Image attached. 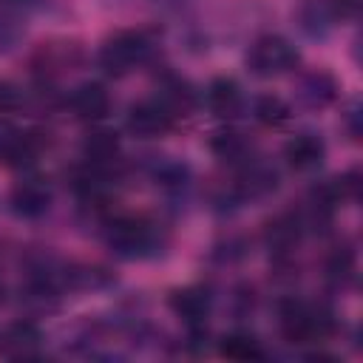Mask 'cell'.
Wrapping results in <instances>:
<instances>
[{
    "label": "cell",
    "mask_w": 363,
    "mask_h": 363,
    "mask_svg": "<svg viewBox=\"0 0 363 363\" xmlns=\"http://www.w3.org/2000/svg\"><path fill=\"white\" fill-rule=\"evenodd\" d=\"M105 241L122 258H145L159 247V230L145 216H116L108 224Z\"/></svg>",
    "instance_id": "obj_2"
},
{
    "label": "cell",
    "mask_w": 363,
    "mask_h": 363,
    "mask_svg": "<svg viewBox=\"0 0 363 363\" xmlns=\"http://www.w3.org/2000/svg\"><path fill=\"white\" fill-rule=\"evenodd\" d=\"M43 142L31 130H6L0 136V164L6 167H28L37 162Z\"/></svg>",
    "instance_id": "obj_9"
},
{
    "label": "cell",
    "mask_w": 363,
    "mask_h": 363,
    "mask_svg": "<svg viewBox=\"0 0 363 363\" xmlns=\"http://www.w3.org/2000/svg\"><path fill=\"white\" fill-rule=\"evenodd\" d=\"M221 354L230 357V360H238V363H247V360H261L264 357V346L247 335V332H233L221 340Z\"/></svg>",
    "instance_id": "obj_19"
},
{
    "label": "cell",
    "mask_w": 363,
    "mask_h": 363,
    "mask_svg": "<svg viewBox=\"0 0 363 363\" xmlns=\"http://www.w3.org/2000/svg\"><path fill=\"white\" fill-rule=\"evenodd\" d=\"M71 65H77V45H71V43H48L37 54V68L43 74L71 71Z\"/></svg>",
    "instance_id": "obj_18"
},
{
    "label": "cell",
    "mask_w": 363,
    "mask_h": 363,
    "mask_svg": "<svg viewBox=\"0 0 363 363\" xmlns=\"http://www.w3.org/2000/svg\"><path fill=\"white\" fill-rule=\"evenodd\" d=\"M156 99H159V105L176 122L184 119V116H190L196 111V102H199L196 88L187 79H182V77H164L162 85H159V91H156Z\"/></svg>",
    "instance_id": "obj_12"
},
{
    "label": "cell",
    "mask_w": 363,
    "mask_h": 363,
    "mask_svg": "<svg viewBox=\"0 0 363 363\" xmlns=\"http://www.w3.org/2000/svg\"><path fill=\"white\" fill-rule=\"evenodd\" d=\"M335 91H337L335 79H332L329 74H323V71H315V74H309V77L303 79V96H306L312 105H326V102H332V99H335Z\"/></svg>",
    "instance_id": "obj_21"
},
{
    "label": "cell",
    "mask_w": 363,
    "mask_h": 363,
    "mask_svg": "<svg viewBox=\"0 0 363 363\" xmlns=\"http://www.w3.org/2000/svg\"><path fill=\"white\" fill-rule=\"evenodd\" d=\"M284 159L292 170L298 173H312L323 164L326 159V145L318 133H309V130H301L295 133L286 145H284Z\"/></svg>",
    "instance_id": "obj_8"
},
{
    "label": "cell",
    "mask_w": 363,
    "mask_h": 363,
    "mask_svg": "<svg viewBox=\"0 0 363 363\" xmlns=\"http://www.w3.org/2000/svg\"><path fill=\"white\" fill-rule=\"evenodd\" d=\"M14 40H17V26H14V20L6 17V14H0V48H9Z\"/></svg>",
    "instance_id": "obj_24"
},
{
    "label": "cell",
    "mask_w": 363,
    "mask_h": 363,
    "mask_svg": "<svg viewBox=\"0 0 363 363\" xmlns=\"http://www.w3.org/2000/svg\"><path fill=\"white\" fill-rule=\"evenodd\" d=\"M210 150L221 159V162H235L244 164L250 159V142L244 133L238 130H216L210 139Z\"/></svg>",
    "instance_id": "obj_17"
},
{
    "label": "cell",
    "mask_w": 363,
    "mask_h": 363,
    "mask_svg": "<svg viewBox=\"0 0 363 363\" xmlns=\"http://www.w3.org/2000/svg\"><path fill=\"white\" fill-rule=\"evenodd\" d=\"M0 352L6 357H17V360H26V357H40L43 354V332L28 323V320H17L11 323L3 337H0Z\"/></svg>",
    "instance_id": "obj_11"
},
{
    "label": "cell",
    "mask_w": 363,
    "mask_h": 363,
    "mask_svg": "<svg viewBox=\"0 0 363 363\" xmlns=\"http://www.w3.org/2000/svg\"><path fill=\"white\" fill-rule=\"evenodd\" d=\"M298 48L281 34H264L247 51V68L261 79L289 74L298 65Z\"/></svg>",
    "instance_id": "obj_4"
},
{
    "label": "cell",
    "mask_w": 363,
    "mask_h": 363,
    "mask_svg": "<svg viewBox=\"0 0 363 363\" xmlns=\"http://www.w3.org/2000/svg\"><path fill=\"white\" fill-rule=\"evenodd\" d=\"M275 184H278V176H275L272 167H267L261 162H252V159L244 162V170H241V179H238V193L244 199L247 196L250 199H261V196L272 193Z\"/></svg>",
    "instance_id": "obj_16"
},
{
    "label": "cell",
    "mask_w": 363,
    "mask_h": 363,
    "mask_svg": "<svg viewBox=\"0 0 363 363\" xmlns=\"http://www.w3.org/2000/svg\"><path fill=\"white\" fill-rule=\"evenodd\" d=\"M23 108V94L14 82H0V119L14 116Z\"/></svg>",
    "instance_id": "obj_23"
},
{
    "label": "cell",
    "mask_w": 363,
    "mask_h": 363,
    "mask_svg": "<svg viewBox=\"0 0 363 363\" xmlns=\"http://www.w3.org/2000/svg\"><path fill=\"white\" fill-rule=\"evenodd\" d=\"M170 309L176 318H182L190 329H201L207 323V315L213 309V295L207 286H182L170 295Z\"/></svg>",
    "instance_id": "obj_7"
},
{
    "label": "cell",
    "mask_w": 363,
    "mask_h": 363,
    "mask_svg": "<svg viewBox=\"0 0 363 363\" xmlns=\"http://www.w3.org/2000/svg\"><path fill=\"white\" fill-rule=\"evenodd\" d=\"M68 108L77 119L82 122H96L111 111V94L105 91V85L99 82H82L71 91L68 96Z\"/></svg>",
    "instance_id": "obj_10"
},
{
    "label": "cell",
    "mask_w": 363,
    "mask_h": 363,
    "mask_svg": "<svg viewBox=\"0 0 363 363\" xmlns=\"http://www.w3.org/2000/svg\"><path fill=\"white\" fill-rule=\"evenodd\" d=\"M335 329L332 315L323 306L306 301H286L281 306V332L289 343H318Z\"/></svg>",
    "instance_id": "obj_3"
},
{
    "label": "cell",
    "mask_w": 363,
    "mask_h": 363,
    "mask_svg": "<svg viewBox=\"0 0 363 363\" xmlns=\"http://www.w3.org/2000/svg\"><path fill=\"white\" fill-rule=\"evenodd\" d=\"M3 295H6V289H3V284H0V303H3Z\"/></svg>",
    "instance_id": "obj_26"
},
{
    "label": "cell",
    "mask_w": 363,
    "mask_h": 363,
    "mask_svg": "<svg viewBox=\"0 0 363 363\" xmlns=\"http://www.w3.org/2000/svg\"><path fill=\"white\" fill-rule=\"evenodd\" d=\"M326 272L340 284L349 281L354 275V252L349 247H335V252L326 261Z\"/></svg>",
    "instance_id": "obj_22"
},
{
    "label": "cell",
    "mask_w": 363,
    "mask_h": 363,
    "mask_svg": "<svg viewBox=\"0 0 363 363\" xmlns=\"http://www.w3.org/2000/svg\"><path fill=\"white\" fill-rule=\"evenodd\" d=\"M9 204H11V210H14L17 218L34 221V218H40V216L48 213V207H51V187L40 176H23L11 187Z\"/></svg>",
    "instance_id": "obj_5"
},
{
    "label": "cell",
    "mask_w": 363,
    "mask_h": 363,
    "mask_svg": "<svg viewBox=\"0 0 363 363\" xmlns=\"http://www.w3.org/2000/svg\"><path fill=\"white\" fill-rule=\"evenodd\" d=\"M82 156H85V164L91 167H102V170H111L119 159V139L113 130H91L82 142Z\"/></svg>",
    "instance_id": "obj_14"
},
{
    "label": "cell",
    "mask_w": 363,
    "mask_h": 363,
    "mask_svg": "<svg viewBox=\"0 0 363 363\" xmlns=\"http://www.w3.org/2000/svg\"><path fill=\"white\" fill-rule=\"evenodd\" d=\"M349 133H352V139L360 136V128H357V111H354V108L349 111Z\"/></svg>",
    "instance_id": "obj_25"
},
{
    "label": "cell",
    "mask_w": 363,
    "mask_h": 363,
    "mask_svg": "<svg viewBox=\"0 0 363 363\" xmlns=\"http://www.w3.org/2000/svg\"><path fill=\"white\" fill-rule=\"evenodd\" d=\"M176 125V119L159 105V99H142V102H133L130 111H128V130L136 136V139H159L164 136L170 128Z\"/></svg>",
    "instance_id": "obj_6"
},
{
    "label": "cell",
    "mask_w": 363,
    "mask_h": 363,
    "mask_svg": "<svg viewBox=\"0 0 363 363\" xmlns=\"http://www.w3.org/2000/svg\"><path fill=\"white\" fill-rule=\"evenodd\" d=\"M207 105L216 116H235L244 105L241 85L233 77H216L207 85Z\"/></svg>",
    "instance_id": "obj_15"
},
{
    "label": "cell",
    "mask_w": 363,
    "mask_h": 363,
    "mask_svg": "<svg viewBox=\"0 0 363 363\" xmlns=\"http://www.w3.org/2000/svg\"><path fill=\"white\" fill-rule=\"evenodd\" d=\"M153 54L150 40L142 31L125 28L111 34L102 45H99V68L111 77H128L130 71L142 68Z\"/></svg>",
    "instance_id": "obj_1"
},
{
    "label": "cell",
    "mask_w": 363,
    "mask_h": 363,
    "mask_svg": "<svg viewBox=\"0 0 363 363\" xmlns=\"http://www.w3.org/2000/svg\"><path fill=\"white\" fill-rule=\"evenodd\" d=\"M255 119H258L261 125L278 128V125H284V122L289 119V105H286L281 96L267 94V96H261V99L255 102Z\"/></svg>",
    "instance_id": "obj_20"
},
{
    "label": "cell",
    "mask_w": 363,
    "mask_h": 363,
    "mask_svg": "<svg viewBox=\"0 0 363 363\" xmlns=\"http://www.w3.org/2000/svg\"><path fill=\"white\" fill-rule=\"evenodd\" d=\"M301 235H303V221H301V216H295V213H281V216H275L272 221H267V230H264L267 247H269L272 252H278V255L292 252V250L298 247Z\"/></svg>",
    "instance_id": "obj_13"
}]
</instances>
